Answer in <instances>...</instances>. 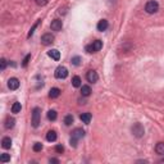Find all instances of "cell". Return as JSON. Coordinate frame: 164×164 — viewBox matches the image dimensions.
<instances>
[{
  "mask_svg": "<svg viewBox=\"0 0 164 164\" xmlns=\"http://www.w3.org/2000/svg\"><path fill=\"white\" fill-rule=\"evenodd\" d=\"M145 10H146V13H149V14H154V13H157L159 10L158 1H155V0H150V1H148V3H146V5H145Z\"/></svg>",
  "mask_w": 164,
  "mask_h": 164,
  "instance_id": "obj_1",
  "label": "cell"
},
{
  "mask_svg": "<svg viewBox=\"0 0 164 164\" xmlns=\"http://www.w3.org/2000/svg\"><path fill=\"white\" fill-rule=\"evenodd\" d=\"M40 118H41V109L40 108H35L32 110V127L37 128L40 124Z\"/></svg>",
  "mask_w": 164,
  "mask_h": 164,
  "instance_id": "obj_2",
  "label": "cell"
},
{
  "mask_svg": "<svg viewBox=\"0 0 164 164\" xmlns=\"http://www.w3.org/2000/svg\"><path fill=\"white\" fill-rule=\"evenodd\" d=\"M55 78H58V80H64V78H67V76H68V69L66 67H63V66H60L58 67L57 69H55Z\"/></svg>",
  "mask_w": 164,
  "mask_h": 164,
  "instance_id": "obj_3",
  "label": "cell"
},
{
  "mask_svg": "<svg viewBox=\"0 0 164 164\" xmlns=\"http://www.w3.org/2000/svg\"><path fill=\"white\" fill-rule=\"evenodd\" d=\"M131 129H132V133L136 137H142L144 136V133H145V129H144V127H142L141 123H135Z\"/></svg>",
  "mask_w": 164,
  "mask_h": 164,
  "instance_id": "obj_4",
  "label": "cell"
},
{
  "mask_svg": "<svg viewBox=\"0 0 164 164\" xmlns=\"http://www.w3.org/2000/svg\"><path fill=\"white\" fill-rule=\"evenodd\" d=\"M86 80H87L90 83H95V82H98L99 76L94 69H91V71H89L87 73H86Z\"/></svg>",
  "mask_w": 164,
  "mask_h": 164,
  "instance_id": "obj_5",
  "label": "cell"
},
{
  "mask_svg": "<svg viewBox=\"0 0 164 164\" xmlns=\"http://www.w3.org/2000/svg\"><path fill=\"white\" fill-rule=\"evenodd\" d=\"M41 42H42V45H51L54 42V36L51 35V33H45V35H42L41 37Z\"/></svg>",
  "mask_w": 164,
  "mask_h": 164,
  "instance_id": "obj_6",
  "label": "cell"
},
{
  "mask_svg": "<svg viewBox=\"0 0 164 164\" xmlns=\"http://www.w3.org/2000/svg\"><path fill=\"white\" fill-rule=\"evenodd\" d=\"M85 136V131L82 128H76V129H73V132H72V139H75L78 141L80 139H82V137Z\"/></svg>",
  "mask_w": 164,
  "mask_h": 164,
  "instance_id": "obj_7",
  "label": "cell"
},
{
  "mask_svg": "<svg viewBox=\"0 0 164 164\" xmlns=\"http://www.w3.org/2000/svg\"><path fill=\"white\" fill-rule=\"evenodd\" d=\"M8 87H9L10 90H17L19 87V80L16 78V77L9 78V81H8Z\"/></svg>",
  "mask_w": 164,
  "mask_h": 164,
  "instance_id": "obj_8",
  "label": "cell"
},
{
  "mask_svg": "<svg viewBox=\"0 0 164 164\" xmlns=\"http://www.w3.org/2000/svg\"><path fill=\"white\" fill-rule=\"evenodd\" d=\"M50 27H51V30H53V31H60V30H62V27H63V22H62L60 19H54L53 22H51Z\"/></svg>",
  "mask_w": 164,
  "mask_h": 164,
  "instance_id": "obj_9",
  "label": "cell"
},
{
  "mask_svg": "<svg viewBox=\"0 0 164 164\" xmlns=\"http://www.w3.org/2000/svg\"><path fill=\"white\" fill-rule=\"evenodd\" d=\"M109 27V23H108V21L106 19H101V21H99V23L96 26V28H98V31H106V28Z\"/></svg>",
  "mask_w": 164,
  "mask_h": 164,
  "instance_id": "obj_10",
  "label": "cell"
},
{
  "mask_svg": "<svg viewBox=\"0 0 164 164\" xmlns=\"http://www.w3.org/2000/svg\"><path fill=\"white\" fill-rule=\"evenodd\" d=\"M47 55H49L51 59H54V60H59L60 59V53H59V50H57V49H51L50 51H47Z\"/></svg>",
  "mask_w": 164,
  "mask_h": 164,
  "instance_id": "obj_11",
  "label": "cell"
},
{
  "mask_svg": "<svg viewBox=\"0 0 164 164\" xmlns=\"http://www.w3.org/2000/svg\"><path fill=\"white\" fill-rule=\"evenodd\" d=\"M81 94H82V96H85V98L90 96V94H91V87H90L89 85L81 86Z\"/></svg>",
  "mask_w": 164,
  "mask_h": 164,
  "instance_id": "obj_12",
  "label": "cell"
},
{
  "mask_svg": "<svg viewBox=\"0 0 164 164\" xmlns=\"http://www.w3.org/2000/svg\"><path fill=\"white\" fill-rule=\"evenodd\" d=\"M57 132L54 131V129H51V131H49L46 133V140L49 141V142H54L55 140H57Z\"/></svg>",
  "mask_w": 164,
  "mask_h": 164,
  "instance_id": "obj_13",
  "label": "cell"
},
{
  "mask_svg": "<svg viewBox=\"0 0 164 164\" xmlns=\"http://www.w3.org/2000/svg\"><path fill=\"white\" fill-rule=\"evenodd\" d=\"M91 46H92L94 53H96V51H99V50H100L101 47H103V41H101V40H95V41H92Z\"/></svg>",
  "mask_w": 164,
  "mask_h": 164,
  "instance_id": "obj_14",
  "label": "cell"
},
{
  "mask_svg": "<svg viewBox=\"0 0 164 164\" xmlns=\"http://www.w3.org/2000/svg\"><path fill=\"white\" fill-rule=\"evenodd\" d=\"M80 119H81L85 124H89L90 122H91V114H90V113H83V114L80 115Z\"/></svg>",
  "mask_w": 164,
  "mask_h": 164,
  "instance_id": "obj_15",
  "label": "cell"
},
{
  "mask_svg": "<svg viewBox=\"0 0 164 164\" xmlns=\"http://www.w3.org/2000/svg\"><path fill=\"white\" fill-rule=\"evenodd\" d=\"M1 146H3V149H10V146H12L10 137H4L1 140Z\"/></svg>",
  "mask_w": 164,
  "mask_h": 164,
  "instance_id": "obj_16",
  "label": "cell"
},
{
  "mask_svg": "<svg viewBox=\"0 0 164 164\" xmlns=\"http://www.w3.org/2000/svg\"><path fill=\"white\" fill-rule=\"evenodd\" d=\"M59 95H60V90L58 87H53L49 92V96L51 99H57V98H59Z\"/></svg>",
  "mask_w": 164,
  "mask_h": 164,
  "instance_id": "obj_17",
  "label": "cell"
},
{
  "mask_svg": "<svg viewBox=\"0 0 164 164\" xmlns=\"http://www.w3.org/2000/svg\"><path fill=\"white\" fill-rule=\"evenodd\" d=\"M155 151L159 155H164V142H158L155 145Z\"/></svg>",
  "mask_w": 164,
  "mask_h": 164,
  "instance_id": "obj_18",
  "label": "cell"
},
{
  "mask_svg": "<svg viewBox=\"0 0 164 164\" xmlns=\"http://www.w3.org/2000/svg\"><path fill=\"white\" fill-rule=\"evenodd\" d=\"M72 85H73V87H81V86H82L81 77H78V76L73 77V78H72Z\"/></svg>",
  "mask_w": 164,
  "mask_h": 164,
  "instance_id": "obj_19",
  "label": "cell"
},
{
  "mask_svg": "<svg viewBox=\"0 0 164 164\" xmlns=\"http://www.w3.org/2000/svg\"><path fill=\"white\" fill-rule=\"evenodd\" d=\"M14 124H16V119L14 118H8L5 120V128L7 129H12L13 127H14Z\"/></svg>",
  "mask_w": 164,
  "mask_h": 164,
  "instance_id": "obj_20",
  "label": "cell"
},
{
  "mask_svg": "<svg viewBox=\"0 0 164 164\" xmlns=\"http://www.w3.org/2000/svg\"><path fill=\"white\" fill-rule=\"evenodd\" d=\"M21 109H22V105H21V103H18V101L14 103V104L12 105V113H14V114L19 113Z\"/></svg>",
  "mask_w": 164,
  "mask_h": 164,
  "instance_id": "obj_21",
  "label": "cell"
},
{
  "mask_svg": "<svg viewBox=\"0 0 164 164\" xmlns=\"http://www.w3.org/2000/svg\"><path fill=\"white\" fill-rule=\"evenodd\" d=\"M46 117H47V119H49V120L53 122V120L57 119L58 114H57V112H55V110H49V112H47V114H46Z\"/></svg>",
  "mask_w": 164,
  "mask_h": 164,
  "instance_id": "obj_22",
  "label": "cell"
},
{
  "mask_svg": "<svg viewBox=\"0 0 164 164\" xmlns=\"http://www.w3.org/2000/svg\"><path fill=\"white\" fill-rule=\"evenodd\" d=\"M73 122H75V118H73L72 114H68L64 117V123H66V126H71Z\"/></svg>",
  "mask_w": 164,
  "mask_h": 164,
  "instance_id": "obj_23",
  "label": "cell"
},
{
  "mask_svg": "<svg viewBox=\"0 0 164 164\" xmlns=\"http://www.w3.org/2000/svg\"><path fill=\"white\" fill-rule=\"evenodd\" d=\"M0 162H1V163H8V162H10V155L7 154V153H3L1 155H0Z\"/></svg>",
  "mask_w": 164,
  "mask_h": 164,
  "instance_id": "obj_24",
  "label": "cell"
},
{
  "mask_svg": "<svg viewBox=\"0 0 164 164\" xmlns=\"http://www.w3.org/2000/svg\"><path fill=\"white\" fill-rule=\"evenodd\" d=\"M32 149H33V151H35V153L41 151V150H42V144H41V142H35L33 146H32Z\"/></svg>",
  "mask_w": 164,
  "mask_h": 164,
  "instance_id": "obj_25",
  "label": "cell"
},
{
  "mask_svg": "<svg viewBox=\"0 0 164 164\" xmlns=\"http://www.w3.org/2000/svg\"><path fill=\"white\" fill-rule=\"evenodd\" d=\"M38 23H40V21H37V22H36L35 24H33V26H32V28H31V30H30V32H28V36H27V37H31V36L33 35V32H35V30H36V27H37V26H38Z\"/></svg>",
  "mask_w": 164,
  "mask_h": 164,
  "instance_id": "obj_26",
  "label": "cell"
},
{
  "mask_svg": "<svg viewBox=\"0 0 164 164\" xmlns=\"http://www.w3.org/2000/svg\"><path fill=\"white\" fill-rule=\"evenodd\" d=\"M30 60H31V54L26 55V58L23 59V62H22V66H23V67H27V64H28Z\"/></svg>",
  "mask_w": 164,
  "mask_h": 164,
  "instance_id": "obj_27",
  "label": "cell"
},
{
  "mask_svg": "<svg viewBox=\"0 0 164 164\" xmlns=\"http://www.w3.org/2000/svg\"><path fill=\"white\" fill-rule=\"evenodd\" d=\"M5 67H7V60L4 58H1V59H0V69L4 71V69H5Z\"/></svg>",
  "mask_w": 164,
  "mask_h": 164,
  "instance_id": "obj_28",
  "label": "cell"
},
{
  "mask_svg": "<svg viewBox=\"0 0 164 164\" xmlns=\"http://www.w3.org/2000/svg\"><path fill=\"white\" fill-rule=\"evenodd\" d=\"M47 1H49V0H35V3L37 4L38 7H44V5H46Z\"/></svg>",
  "mask_w": 164,
  "mask_h": 164,
  "instance_id": "obj_29",
  "label": "cell"
},
{
  "mask_svg": "<svg viewBox=\"0 0 164 164\" xmlns=\"http://www.w3.org/2000/svg\"><path fill=\"white\" fill-rule=\"evenodd\" d=\"M55 151H57L58 154H62L64 151V146L63 145H57L55 146Z\"/></svg>",
  "mask_w": 164,
  "mask_h": 164,
  "instance_id": "obj_30",
  "label": "cell"
},
{
  "mask_svg": "<svg viewBox=\"0 0 164 164\" xmlns=\"http://www.w3.org/2000/svg\"><path fill=\"white\" fill-rule=\"evenodd\" d=\"M80 62H81V58H80V57H75V58H72V63L75 64V66H80Z\"/></svg>",
  "mask_w": 164,
  "mask_h": 164,
  "instance_id": "obj_31",
  "label": "cell"
},
{
  "mask_svg": "<svg viewBox=\"0 0 164 164\" xmlns=\"http://www.w3.org/2000/svg\"><path fill=\"white\" fill-rule=\"evenodd\" d=\"M49 162H50V163H55V164H58V163H59V160H58V159H55V158H51Z\"/></svg>",
  "mask_w": 164,
  "mask_h": 164,
  "instance_id": "obj_32",
  "label": "cell"
}]
</instances>
